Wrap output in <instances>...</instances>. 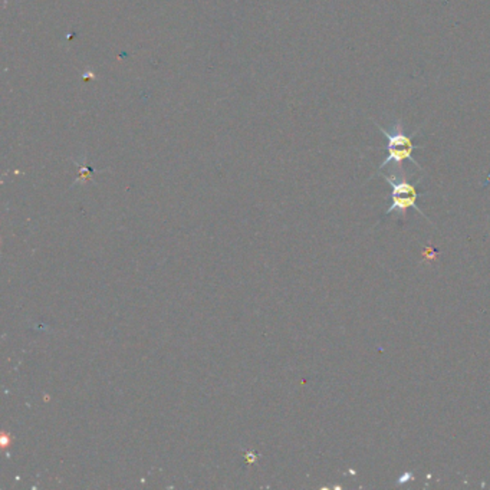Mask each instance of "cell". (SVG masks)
<instances>
[{"label":"cell","instance_id":"6da1fadb","mask_svg":"<svg viewBox=\"0 0 490 490\" xmlns=\"http://www.w3.org/2000/svg\"><path fill=\"white\" fill-rule=\"evenodd\" d=\"M376 125L378 127L380 132L387 138V153L388 156L385 157V160L381 163L380 166V170H383L384 167H387L388 164L394 163L395 167L398 169H403V163L404 161H410L412 163L415 167L418 169H422V166H420L414 157H412V153L414 150L420 149L417 146L412 144V138L415 134L420 132V129L422 128H417L414 132L411 134H405L404 132V127H403V119L398 118L394 121V125H393V129L388 131L385 129L384 127H381L377 121H376Z\"/></svg>","mask_w":490,"mask_h":490},{"label":"cell","instance_id":"7a4b0ae2","mask_svg":"<svg viewBox=\"0 0 490 490\" xmlns=\"http://www.w3.org/2000/svg\"><path fill=\"white\" fill-rule=\"evenodd\" d=\"M384 179L388 181V184L393 188V191H391L393 203H391L390 208L387 210V215H390L393 212L404 213L407 208L412 207L417 210L420 215L425 216V213L422 212V208L417 206L418 193H417V188L414 184L408 183V180L405 177L398 179L397 176H384Z\"/></svg>","mask_w":490,"mask_h":490}]
</instances>
